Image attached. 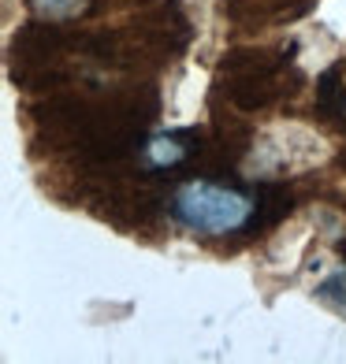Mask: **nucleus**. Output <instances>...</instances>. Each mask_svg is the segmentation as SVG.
Returning <instances> with one entry per match:
<instances>
[{"label": "nucleus", "mask_w": 346, "mask_h": 364, "mask_svg": "<svg viewBox=\"0 0 346 364\" xmlns=\"http://www.w3.org/2000/svg\"><path fill=\"white\" fill-rule=\"evenodd\" d=\"M317 301L335 312L339 320H346V268H332L320 283H317Z\"/></svg>", "instance_id": "7ed1b4c3"}, {"label": "nucleus", "mask_w": 346, "mask_h": 364, "mask_svg": "<svg viewBox=\"0 0 346 364\" xmlns=\"http://www.w3.org/2000/svg\"><path fill=\"white\" fill-rule=\"evenodd\" d=\"M172 208H175V220L187 230L209 235V238L235 235L253 216V201L246 193L231 190V186H216V182H205V178L179 186Z\"/></svg>", "instance_id": "f257e3e1"}, {"label": "nucleus", "mask_w": 346, "mask_h": 364, "mask_svg": "<svg viewBox=\"0 0 346 364\" xmlns=\"http://www.w3.org/2000/svg\"><path fill=\"white\" fill-rule=\"evenodd\" d=\"M86 8V0H34V11L41 19H75Z\"/></svg>", "instance_id": "39448f33"}, {"label": "nucleus", "mask_w": 346, "mask_h": 364, "mask_svg": "<svg viewBox=\"0 0 346 364\" xmlns=\"http://www.w3.org/2000/svg\"><path fill=\"white\" fill-rule=\"evenodd\" d=\"M183 141L179 138H172V134H157L150 145H145V160L153 164V168H172V164H179L183 160Z\"/></svg>", "instance_id": "20e7f679"}, {"label": "nucleus", "mask_w": 346, "mask_h": 364, "mask_svg": "<svg viewBox=\"0 0 346 364\" xmlns=\"http://www.w3.org/2000/svg\"><path fill=\"white\" fill-rule=\"evenodd\" d=\"M327 160V141L302 123H276L253 141L250 153V175L272 178V175H294L305 168H317Z\"/></svg>", "instance_id": "f03ea898"}]
</instances>
